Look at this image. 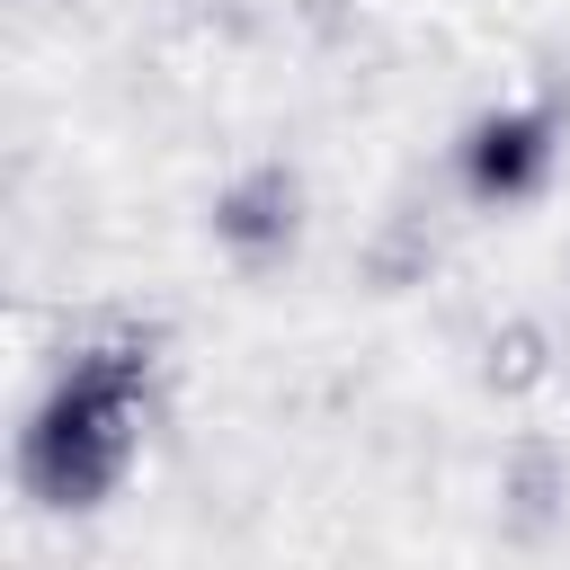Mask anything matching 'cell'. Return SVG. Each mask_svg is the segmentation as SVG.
<instances>
[{
	"label": "cell",
	"instance_id": "obj_1",
	"mask_svg": "<svg viewBox=\"0 0 570 570\" xmlns=\"http://www.w3.org/2000/svg\"><path fill=\"white\" fill-rule=\"evenodd\" d=\"M151 330H98L80 347H62L53 383L36 392L27 428H18V481L36 508L80 517L98 508L134 454H142V419H151Z\"/></svg>",
	"mask_w": 570,
	"mask_h": 570
},
{
	"label": "cell",
	"instance_id": "obj_2",
	"mask_svg": "<svg viewBox=\"0 0 570 570\" xmlns=\"http://www.w3.org/2000/svg\"><path fill=\"white\" fill-rule=\"evenodd\" d=\"M552 134H561L552 107H490V116L463 125L454 169H463V187L481 205H517V196H534L552 178Z\"/></svg>",
	"mask_w": 570,
	"mask_h": 570
},
{
	"label": "cell",
	"instance_id": "obj_3",
	"mask_svg": "<svg viewBox=\"0 0 570 570\" xmlns=\"http://www.w3.org/2000/svg\"><path fill=\"white\" fill-rule=\"evenodd\" d=\"M214 232L232 258H276L294 240V178L285 169H249L223 205H214Z\"/></svg>",
	"mask_w": 570,
	"mask_h": 570
}]
</instances>
